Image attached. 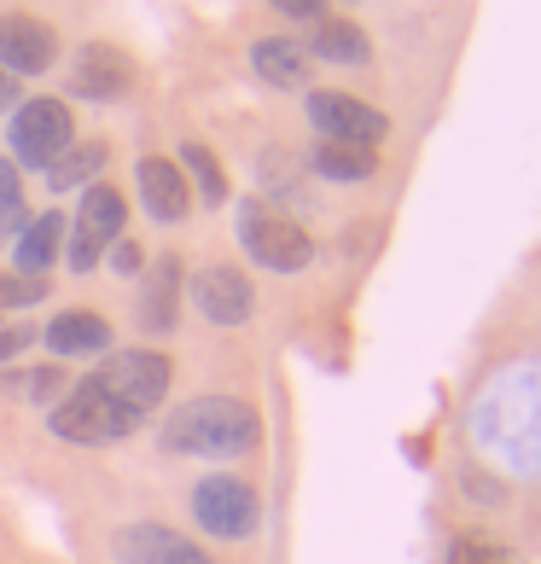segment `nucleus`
<instances>
[{"label":"nucleus","mask_w":541,"mask_h":564,"mask_svg":"<svg viewBox=\"0 0 541 564\" xmlns=\"http://www.w3.org/2000/svg\"><path fill=\"white\" fill-rule=\"evenodd\" d=\"M262 443V420L239 395H193L163 420V448L193 459H239Z\"/></svg>","instance_id":"f257e3e1"},{"label":"nucleus","mask_w":541,"mask_h":564,"mask_svg":"<svg viewBox=\"0 0 541 564\" xmlns=\"http://www.w3.org/2000/svg\"><path fill=\"white\" fill-rule=\"evenodd\" d=\"M145 420L134 408H122L117 395L106 390L88 372V379H76L65 395H58V408H47V431L65 436V443H82V448H106V443H122V436H134Z\"/></svg>","instance_id":"f03ea898"},{"label":"nucleus","mask_w":541,"mask_h":564,"mask_svg":"<svg viewBox=\"0 0 541 564\" xmlns=\"http://www.w3.org/2000/svg\"><path fill=\"white\" fill-rule=\"evenodd\" d=\"M234 234L245 245V257H251L257 268H268V274H303V268L315 262V239H309V227L280 216V210H268V204H257V198L239 204Z\"/></svg>","instance_id":"7ed1b4c3"},{"label":"nucleus","mask_w":541,"mask_h":564,"mask_svg":"<svg viewBox=\"0 0 541 564\" xmlns=\"http://www.w3.org/2000/svg\"><path fill=\"white\" fill-rule=\"evenodd\" d=\"M7 140H12V158L24 163V170H53V163L76 145L65 99H24L7 122Z\"/></svg>","instance_id":"20e7f679"},{"label":"nucleus","mask_w":541,"mask_h":564,"mask_svg":"<svg viewBox=\"0 0 541 564\" xmlns=\"http://www.w3.org/2000/svg\"><path fill=\"white\" fill-rule=\"evenodd\" d=\"M122 221H129V204L111 181H94L82 193V210H76V227H71V268L76 274H94L99 257L122 239Z\"/></svg>","instance_id":"39448f33"},{"label":"nucleus","mask_w":541,"mask_h":564,"mask_svg":"<svg viewBox=\"0 0 541 564\" xmlns=\"http://www.w3.org/2000/svg\"><path fill=\"white\" fill-rule=\"evenodd\" d=\"M186 507H193L198 530H210L221 541H245V535H257V524H262V500H257V489L245 484V477H204Z\"/></svg>","instance_id":"423d86ee"},{"label":"nucleus","mask_w":541,"mask_h":564,"mask_svg":"<svg viewBox=\"0 0 541 564\" xmlns=\"http://www.w3.org/2000/svg\"><path fill=\"white\" fill-rule=\"evenodd\" d=\"M309 122L321 129V140H332V145H361V152H372V145L385 140V111H372L367 99H356V94H332V88H321V94H309Z\"/></svg>","instance_id":"0eeeda50"},{"label":"nucleus","mask_w":541,"mask_h":564,"mask_svg":"<svg viewBox=\"0 0 541 564\" xmlns=\"http://www.w3.org/2000/svg\"><path fill=\"white\" fill-rule=\"evenodd\" d=\"M186 297H193V308L210 326H245V321H251V308H257V285L245 280L239 268L210 262V268H198V274L186 280Z\"/></svg>","instance_id":"6e6552de"},{"label":"nucleus","mask_w":541,"mask_h":564,"mask_svg":"<svg viewBox=\"0 0 541 564\" xmlns=\"http://www.w3.org/2000/svg\"><path fill=\"white\" fill-rule=\"evenodd\" d=\"M65 88L76 99H122L134 88V58L122 47H106V41H88L76 58H71V76Z\"/></svg>","instance_id":"1a4fd4ad"},{"label":"nucleus","mask_w":541,"mask_h":564,"mask_svg":"<svg viewBox=\"0 0 541 564\" xmlns=\"http://www.w3.org/2000/svg\"><path fill=\"white\" fill-rule=\"evenodd\" d=\"M53 58H58V41H53V30L41 24V18H30V12H0V70H7L12 82L41 76Z\"/></svg>","instance_id":"9d476101"},{"label":"nucleus","mask_w":541,"mask_h":564,"mask_svg":"<svg viewBox=\"0 0 541 564\" xmlns=\"http://www.w3.org/2000/svg\"><path fill=\"white\" fill-rule=\"evenodd\" d=\"M111 553H117V564H216L198 541H186L170 524H122Z\"/></svg>","instance_id":"9b49d317"},{"label":"nucleus","mask_w":541,"mask_h":564,"mask_svg":"<svg viewBox=\"0 0 541 564\" xmlns=\"http://www.w3.org/2000/svg\"><path fill=\"white\" fill-rule=\"evenodd\" d=\"M134 181H140V204H145V216H152V221H170V227L186 221V210H193V186H186L181 163L145 152L134 163Z\"/></svg>","instance_id":"f8f14e48"},{"label":"nucleus","mask_w":541,"mask_h":564,"mask_svg":"<svg viewBox=\"0 0 541 564\" xmlns=\"http://www.w3.org/2000/svg\"><path fill=\"white\" fill-rule=\"evenodd\" d=\"M134 321L152 338H170L181 326V257H152V274H145L140 303H134Z\"/></svg>","instance_id":"ddd939ff"},{"label":"nucleus","mask_w":541,"mask_h":564,"mask_svg":"<svg viewBox=\"0 0 541 564\" xmlns=\"http://www.w3.org/2000/svg\"><path fill=\"white\" fill-rule=\"evenodd\" d=\"M41 344H47L58 361H71V355H106L111 349V326L99 315H88V308H65V315L47 321Z\"/></svg>","instance_id":"4468645a"},{"label":"nucleus","mask_w":541,"mask_h":564,"mask_svg":"<svg viewBox=\"0 0 541 564\" xmlns=\"http://www.w3.org/2000/svg\"><path fill=\"white\" fill-rule=\"evenodd\" d=\"M309 53L315 58H326V65H367L372 58V41H367V30L356 24V18H321L315 30H309Z\"/></svg>","instance_id":"2eb2a0df"},{"label":"nucleus","mask_w":541,"mask_h":564,"mask_svg":"<svg viewBox=\"0 0 541 564\" xmlns=\"http://www.w3.org/2000/svg\"><path fill=\"white\" fill-rule=\"evenodd\" d=\"M58 245H65V216H35L24 234H18V245H12V262H18V274H30V280H41L47 268L58 262Z\"/></svg>","instance_id":"dca6fc26"},{"label":"nucleus","mask_w":541,"mask_h":564,"mask_svg":"<svg viewBox=\"0 0 541 564\" xmlns=\"http://www.w3.org/2000/svg\"><path fill=\"white\" fill-rule=\"evenodd\" d=\"M251 70L268 82V88H303L309 82V58L291 35H268L251 47Z\"/></svg>","instance_id":"f3484780"},{"label":"nucleus","mask_w":541,"mask_h":564,"mask_svg":"<svg viewBox=\"0 0 541 564\" xmlns=\"http://www.w3.org/2000/svg\"><path fill=\"white\" fill-rule=\"evenodd\" d=\"M309 170H315L321 181L361 186V181H372V175H379V158H372V152H361V145H332V140H321L315 152H309Z\"/></svg>","instance_id":"a211bd4d"},{"label":"nucleus","mask_w":541,"mask_h":564,"mask_svg":"<svg viewBox=\"0 0 541 564\" xmlns=\"http://www.w3.org/2000/svg\"><path fill=\"white\" fill-rule=\"evenodd\" d=\"M65 390H71L65 367H12V372H0V395L30 402V408H58Z\"/></svg>","instance_id":"6ab92c4d"},{"label":"nucleus","mask_w":541,"mask_h":564,"mask_svg":"<svg viewBox=\"0 0 541 564\" xmlns=\"http://www.w3.org/2000/svg\"><path fill=\"white\" fill-rule=\"evenodd\" d=\"M111 163V145L106 140H82V145H71L65 158L47 170V181H53V193H71V186H94V175Z\"/></svg>","instance_id":"aec40b11"},{"label":"nucleus","mask_w":541,"mask_h":564,"mask_svg":"<svg viewBox=\"0 0 541 564\" xmlns=\"http://www.w3.org/2000/svg\"><path fill=\"white\" fill-rule=\"evenodd\" d=\"M186 170H193L198 198H204V204H227V175H221V163H216L210 145L186 140V145H181V175H186Z\"/></svg>","instance_id":"412c9836"},{"label":"nucleus","mask_w":541,"mask_h":564,"mask_svg":"<svg viewBox=\"0 0 541 564\" xmlns=\"http://www.w3.org/2000/svg\"><path fill=\"white\" fill-rule=\"evenodd\" d=\"M24 186H18V170L12 158H0V245H7L12 234H24Z\"/></svg>","instance_id":"4be33fe9"},{"label":"nucleus","mask_w":541,"mask_h":564,"mask_svg":"<svg viewBox=\"0 0 541 564\" xmlns=\"http://www.w3.org/2000/svg\"><path fill=\"white\" fill-rule=\"evenodd\" d=\"M448 564H524L512 547H501V541H484V535H461L448 547Z\"/></svg>","instance_id":"5701e85b"},{"label":"nucleus","mask_w":541,"mask_h":564,"mask_svg":"<svg viewBox=\"0 0 541 564\" xmlns=\"http://www.w3.org/2000/svg\"><path fill=\"white\" fill-rule=\"evenodd\" d=\"M47 297V280H30V274H0V308H35Z\"/></svg>","instance_id":"b1692460"},{"label":"nucleus","mask_w":541,"mask_h":564,"mask_svg":"<svg viewBox=\"0 0 541 564\" xmlns=\"http://www.w3.org/2000/svg\"><path fill=\"white\" fill-rule=\"evenodd\" d=\"M30 344H35V326H24V321H18V326H7V332H0V367H7L12 355H24Z\"/></svg>","instance_id":"393cba45"},{"label":"nucleus","mask_w":541,"mask_h":564,"mask_svg":"<svg viewBox=\"0 0 541 564\" xmlns=\"http://www.w3.org/2000/svg\"><path fill=\"white\" fill-rule=\"evenodd\" d=\"M111 268H117V274H140V268H145V257H140V250L129 245V239H117L111 245V257H106Z\"/></svg>","instance_id":"a878e982"},{"label":"nucleus","mask_w":541,"mask_h":564,"mask_svg":"<svg viewBox=\"0 0 541 564\" xmlns=\"http://www.w3.org/2000/svg\"><path fill=\"white\" fill-rule=\"evenodd\" d=\"M280 18H291V24H321V7H280Z\"/></svg>","instance_id":"bb28decb"},{"label":"nucleus","mask_w":541,"mask_h":564,"mask_svg":"<svg viewBox=\"0 0 541 564\" xmlns=\"http://www.w3.org/2000/svg\"><path fill=\"white\" fill-rule=\"evenodd\" d=\"M0 111H18V82L0 70Z\"/></svg>","instance_id":"cd10ccee"}]
</instances>
